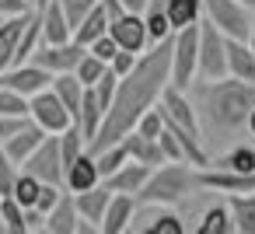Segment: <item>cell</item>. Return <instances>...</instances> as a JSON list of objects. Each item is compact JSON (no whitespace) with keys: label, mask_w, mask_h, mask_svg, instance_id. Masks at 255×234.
<instances>
[{"label":"cell","mask_w":255,"mask_h":234,"mask_svg":"<svg viewBox=\"0 0 255 234\" xmlns=\"http://www.w3.org/2000/svg\"><path fill=\"white\" fill-rule=\"evenodd\" d=\"M171 53H175V35L154 42L147 53H140L136 67L126 77H119V88L105 112V122H102L98 136L88 143L91 154H98L112 143H123V136L129 129H136L140 116L161 102L164 88L171 84Z\"/></svg>","instance_id":"cell-1"},{"label":"cell","mask_w":255,"mask_h":234,"mask_svg":"<svg viewBox=\"0 0 255 234\" xmlns=\"http://www.w3.org/2000/svg\"><path fill=\"white\" fill-rule=\"evenodd\" d=\"M199 105L206 119L217 129H234L245 126L252 109H255V84L238 81V77H220V81H199Z\"/></svg>","instance_id":"cell-2"},{"label":"cell","mask_w":255,"mask_h":234,"mask_svg":"<svg viewBox=\"0 0 255 234\" xmlns=\"http://www.w3.org/2000/svg\"><path fill=\"white\" fill-rule=\"evenodd\" d=\"M196 171L199 168H192L189 161H164V164H157L147 175L143 189L136 192V203L140 206H171V203L185 199L192 189H199Z\"/></svg>","instance_id":"cell-3"},{"label":"cell","mask_w":255,"mask_h":234,"mask_svg":"<svg viewBox=\"0 0 255 234\" xmlns=\"http://www.w3.org/2000/svg\"><path fill=\"white\" fill-rule=\"evenodd\" d=\"M220 77H231L227 35L210 18H203L199 21V81H220Z\"/></svg>","instance_id":"cell-4"},{"label":"cell","mask_w":255,"mask_h":234,"mask_svg":"<svg viewBox=\"0 0 255 234\" xmlns=\"http://www.w3.org/2000/svg\"><path fill=\"white\" fill-rule=\"evenodd\" d=\"M199 77V25L175 32V53H171V84L189 91Z\"/></svg>","instance_id":"cell-5"},{"label":"cell","mask_w":255,"mask_h":234,"mask_svg":"<svg viewBox=\"0 0 255 234\" xmlns=\"http://www.w3.org/2000/svg\"><path fill=\"white\" fill-rule=\"evenodd\" d=\"M203 18H210L227 39H248L255 11L245 7L241 0H203Z\"/></svg>","instance_id":"cell-6"},{"label":"cell","mask_w":255,"mask_h":234,"mask_svg":"<svg viewBox=\"0 0 255 234\" xmlns=\"http://www.w3.org/2000/svg\"><path fill=\"white\" fill-rule=\"evenodd\" d=\"M28 119L39 122L46 133H63L67 126H74V116H70V109L60 102V95L53 91V84H49L46 91H39V95L28 98Z\"/></svg>","instance_id":"cell-7"},{"label":"cell","mask_w":255,"mask_h":234,"mask_svg":"<svg viewBox=\"0 0 255 234\" xmlns=\"http://www.w3.org/2000/svg\"><path fill=\"white\" fill-rule=\"evenodd\" d=\"M157 105H161V112H164V122L178 126V129L189 133L192 140H203V133H199V112H196V105L189 102V95H185L182 88L168 84Z\"/></svg>","instance_id":"cell-8"},{"label":"cell","mask_w":255,"mask_h":234,"mask_svg":"<svg viewBox=\"0 0 255 234\" xmlns=\"http://www.w3.org/2000/svg\"><path fill=\"white\" fill-rule=\"evenodd\" d=\"M25 171H32L35 178H42V182H60L63 185V157H60V133H49L35 150H32V157L21 164Z\"/></svg>","instance_id":"cell-9"},{"label":"cell","mask_w":255,"mask_h":234,"mask_svg":"<svg viewBox=\"0 0 255 234\" xmlns=\"http://www.w3.org/2000/svg\"><path fill=\"white\" fill-rule=\"evenodd\" d=\"M196 182L199 189H213V192H224V196H238V192H255V171H231V168H199L196 171Z\"/></svg>","instance_id":"cell-10"},{"label":"cell","mask_w":255,"mask_h":234,"mask_svg":"<svg viewBox=\"0 0 255 234\" xmlns=\"http://www.w3.org/2000/svg\"><path fill=\"white\" fill-rule=\"evenodd\" d=\"M109 32H112V39L119 42V49H129V53H147V49H150L147 21H143L140 11H123L119 18L109 21Z\"/></svg>","instance_id":"cell-11"},{"label":"cell","mask_w":255,"mask_h":234,"mask_svg":"<svg viewBox=\"0 0 255 234\" xmlns=\"http://www.w3.org/2000/svg\"><path fill=\"white\" fill-rule=\"evenodd\" d=\"M84 53H88V49H84L81 42H74V39H70V42H60V46H49V42H42V46L32 53V63L46 67V70L56 77V74H74Z\"/></svg>","instance_id":"cell-12"},{"label":"cell","mask_w":255,"mask_h":234,"mask_svg":"<svg viewBox=\"0 0 255 234\" xmlns=\"http://www.w3.org/2000/svg\"><path fill=\"white\" fill-rule=\"evenodd\" d=\"M0 84L4 88H14V91H21V95H39V91H46L49 84H53V74L46 70V67H39V63H18V67H7L4 74H0Z\"/></svg>","instance_id":"cell-13"},{"label":"cell","mask_w":255,"mask_h":234,"mask_svg":"<svg viewBox=\"0 0 255 234\" xmlns=\"http://www.w3.org/2000/svg\"><path fill=\"white\" fill-rule=\"evenodd\" d=\"M74 203H77V213H81V220H88V224H95V227L102 231L105 210H109V203H112V189H109L105 182H98L95 189L74 192Z\"/></svg>","instance_id":"cell-14"},{"label":"cell","mask_w":255,"mask_h":234,"mask_svg":"<svg viewBox=\"0 0 255 234\" xmlns=\"http://www.w3.org/2000/svg\"><path fill=\"white\" fill-rule=\"evenodd\" d=\"M39 14H42V42L60 46V42L74 39V25L67 21V11H63L60 0H49L46 7H39Z\"/></svg>","instance_id":"cell-15"},{"label":"cell","mask_w":255,"mask_h":234,"mask_svg":"<svg viewBox=\"0 0 255 234\" xmlns=\"http://www.w3.org/2000/svg\"><path fill=\"white\" fill-rule=\"evenodd\" d=\"M136 217V196H129V192H112V203H109V210H105V220H102V234H123V231H129L133 220Z\"/></svg>","instance_id":"cell-16"},{"label":"cell","mask_w":255,"mask_h":234,"mask_svg":"<svg viewBox=\"0 0 255 234\" xmlns=\"http://www.w3.org/2000/svg\"><path fill=\"white\" fill-rule=\"evenodd\" d=\"M28 18H32V11L0 21V74L7 67H14V53H18V42H21L25 28H28Z\"/></svg>","instance_id":"cell-17"},{"label":"cell","mask_w":255,"mask_h":234,"mask_svg":"<svg viewBox=\"0 0 255 234\" xmlns=\"http://www.w3.org/2000/svg\"><path fill=\"white\" fill-rule=\"evenodd\" d=\"M102 182V171H98V161H95V154L91 150H84L67 171H63V185L70 189V192H84V189H95Z\"/></svg>","instance_id":"cell-18"},{"label":"cell","mask_w":255,"mask_h":234,"mask_svg":"<svg viewBox=\"0 0 255 234\" xmlns=\"http://www.w3.org/2000/svg\"><path fill=\"white\" fill-rule=\"evenodd\" d=\"M77 224H81V213H77L74 192L67 189V192L60 196V203L46 213V231H49V234H77Z\"/></svg>","instance_id":"cell-19"},{"label":"cell","mask_w":255,"mask_h":234,"mask_svg":"<svg viewBox=\"0 0 255 234\" xmlns=\"http://www.w3.org/2000/svg\"><path fill=\"white\" fill-rule=\"evenodd\" d=\"M46 136H49V133H46L39 122H32V119H28V122H25V126H21V129H18L11 140H7V143H0V147H4V150H7V154H11L18 164H25V161L32 157V150H35V147H39Z\"/></svg>","instance_id":"cell-20"},{"label":"cell","mask_w":255,"mask_h":234,"mask_svg":"<svg viewBox=\"0 0 255 234\" xmlns=\"http://www.w3.org/2000/svg\"><path fill=\"white\" fill-rule=\"evenodd\" d=\"M154 168L150 164H140V161H126L119 171H112L109 178H102L112 192H129V196H136L140 189H143V182H147V175H150Z\"/></svg>","instance_id":"cell-21"},{"label":"cell","mask_w":255,"mask_h":234,"mask_svg":"<svg viewBox=\"0 0 255 234\" xmlns=\"http://www.w3.org/2000/svg\"><path fill=\"white\" fill-rule=\"evenodd\" d=\"M123 147H126L129 161H140V164H150V168L164 164V150H161V143L150 140V136H143V133H136V129H129V133L123 136Z\"/></svg>","instance_id":"cell-22"},{"label":"cell","mask_w":255,"mask_h":234,"mask_svg":"<svg viewBox=\"0 0 255 234\" xmlns=\"http://www.w3.org/2000/svg\"><path fill=\"white\" fill-rule=\"evenodd\" d=\"M227 67H231V77L255 84V53L248 39H227Z\"/></svg>","instance_id":"cell-23"},{"label":"cell","mask_w":255,"mask_h":234,"mask_svg":"<svg viewBox=\"0 0 255 234\" xmlns=\"http://www.w3.org/2000/svg\"><path fill=\"white\" fill-rule=\"evenodd\" d=\"M105 105H102V98H98V91L95 88H84V102H81V116H77V126L84 129V136H88V143L98 136V129H102V122H105Z\"/></svg>","instance_id":"cell-24"},{"label":"cell","mask_w":255,"mask_h":234,"mask_svg":"<svg viewBox=\"0 0 255 234\" xmlns=\"http://www.w3.org/2000/svg\"><path fill=\"white\" fill-rule=\"evenodd\" d=\"M53 91L60 95V102L70 109V116H74V122H77L81 102H84V81H81L77 74H56V77H53Z\"/></svg>","instance_id":"cell-25"},{"label":"cell","mask_w":255,"mask_h":234,"mask_svg":"<svg viewBox=\"0 0 255 234\" xmlns=\"http://www.w3.org/2000/svg\"><path fill=\"white\" fill-rule=\"evenodd\" d=\"M231 217H234V231L238 234H255V192H238L227 196Z\"/></svg>","instance_id":"cell-26"},{"label":"cell","mask_w":255,"mask_h":234,"mask_svg":"<svg viewBox=\"0 0 255 234\" xmlns=\"http://www.w3.org/2000/svg\"><path fill=\"white\" fill-rule=\"evenodd\" d=\"M168 21L171 28H189V25H199L203 21V0H168Z\"/></svg>","instance_id":"cell-27"},{"label":"cell","mask_w":255,"mask_h":234,"mask_svg":"<svg viewBox=\"0 0 255 234\" xmlns=\"http://www.w3.org/2000/svg\"><path fill=\"white\" fill-rule=\"evenodd\" d=\"M105 32H109V14H105V7L98 4V7H95V11H91V14L81 21V25H77V32H74V42H81V46L88 49V46H91L95 39H102Z\"/></svg>","instance_id":"cell-28"},{"label":"cell","mask_w":255,"mask_h":234,"mask_svg":"<svg viewBox=\"0 0 255 234\" xmlns=\"http://www.w3.org/2000/svg\"><path fill=\"white\" fill-rule=\"evenodd\" d=\"M231 231H234V217H231V206H227V203L210 206V210L203 213L199 227H196V234H231Z\"/></svg>","instance_id":"cell-29"},{"label":"cell","mask_w":255,"mask_h":234,"mask_svg":"<svg viewBox=\"0 0 255 234\" xmlns=\"http://www.w3.org/2000/svg\"><path fill=\"white\" fill-rule=\"evenodd\" d=\"M0 217H4L7 234H28V217H25V206H21L14 196H0Z\"/></svg>","instance_id":"cell-30"},{"label":"cell","mask_w":255,"mask_h":234,"mask_svg":"<svg viewBox=\"0 0 255 234\" xmlns=\"http://www.w3.org/2000/svg\"><path fill=\"white\" fill-rule=\"evenodd\" d=\"M39 192H42V178H35L32 171H25V168H21V175H18L14 192H11V196L28 210V206H35V203H39Z\"/></svg>","instance_id":"cell-31"},{"label":"cell","mask_w":255,"mask_h":234,"mask_svg":"<svg viewBox=\"0 0 255 234\" xmlns=\"http://www.w3.org/2000/svg\"><path fill=\"white\" fill-rule=\"evenodd\" d=\"M143 21H147L150 46H154V42H161V39H168V35H175V28H171V21H168V11H164V7H147V11H143Z\"/></svg>","instance_id":"cell-32"},{"label":"cell","mask_w":255,"mask_h":234,"mask_svg":"<svg viewBox=\"0 0 255 234\" xmlns=\"http://www.w3.org/2000/svg\"><path fill=\"white\" fill-rule=\"evenodd\" d=\"M105 70H109V63H105L102 56H95V53L88 49V53L81 56V63H77V70H74V74H77V77L84 81V88H95V84L102 81V74H105Z\"/></svg>","instance_id":"cell-33"},{"label":"cell","mask_w":255,"mask_h":234,"mask_svg":"<svg viewBox=\"0 0 255 234\" xmlns=\"http://www.w3.org/2000/svg\"><path fill=\"white\" fill-rule=\"evenodd\" d=\"M95 161H98V171H102V178H109L112 171H119V168L129 161V154H126V147H123V143H112V147L98 150V154H95Z\"/></svg>","instance_id":"cell-34"},{"label":"cell","mask_w":255,"mask_h":234,"mask_svg":"<svg viewBox=\"0 0 255 234\" xmlns=\"http://www.w3.org/2000/svg\"><path fill=\"white\" fill-rule=\"evenodd\" d=\"M217 168H231V171H255V147H234V150H227L220 161H217Z\"/></svg>","instance_id":"cell-35"},{"label":"cell","mask_w":255,"mask_h":234,"mask_svg":"<svg viewBox=\"0 0 255 234\" xmlns=\"http://www.w3.org/2000/svg\"><path fill=\"white\" fill-rule=\"evenodd\" d=\"M0 116H28V95L0 84Z\"/></svg>","instance_id":"cell-36"},{"label":"cell","mask_w":255,"mask_h":234,"mask_svg":"<svg viewBox=\"0 0 255 234\" xmlns=\"http://www.w3.org/2000/svg\"><path fill=\"white\" fill-rule=\"evenodd\" d=\"M18 175H21V164H18L4 147H0V196H11V192H14Z\"/></svg>","instance_id":"cell-37"},{"label":"cell","mask_w":255,"mask_h":234,"mask_svg":"<svg viewBox=\"0 0 255 234\" xmlns=\"http://www.w3.org/2000/svg\"><path fill=\"white\" fill-rule=\"evenodd\" d=\"M161 129H164V112H161V105H154V109H147V112L140 116L136 133H143V136L157 140V136H161Z\"/></svg>","instance_id":"cell-38"},{"label":"cell","mask_w":255,"mask_h":234,"mask_svg":"<svg viewBox=\"0 0 255 234\" xmlns=\"http://www.w3.org/2000/svg\"><path fill=\"white\" fill-rule=\"evenodd\" d=\"M147 234H185V224H182V217H178V213L164 210V213H157V217H154V224L147 227Z\"/></svg>","instance_id":"cell-39"},{"label":"cell","mask_w":255,"mask_h":234,"mask_svg":"<svg viewBox=\"0 0 255 234\" xmlns=\"http://www.w3.org/2000/svg\"><path fill=\"white\" fill-rule=\"evenodd\" d=\"M60 4H63V11H67V21L74 25V32H77V25L102 4V0H60Z\"/></svg>","instance_id":"cell-40"},{"label":"cell","mask_w":255,"mask_h":234,"mask_svg":"<svg viewBox=\"0 0 255 234\" xmlns=\"http://www.w3.org/2000/svg\"><path fill=\"white\" fill-rule=\"evenodd\" d=\"M116 88H119V74L109 67V70L102 74V81L95 84V91H98V98H102V105H105V109L112 105V98H116Z\"/></svg>","instance_id":"cell-41"},{"label":"cell","mask_w":255,"mask_h":234,"mask_svg":"<svg viewBox=\"0 0 255 234\" xmlns=\"http://www.w3.org/2000/svg\"><path fill=\"white\" fill-rule=\"evenodd\" d=\"M88 49H91V53H95V56H102V60H105V63H112V56H116V53H119V42H116V39H112V32H105V35H102V39H95V42H91V46H88Z\"/></svg>","instance_id":"cell-42"},{"label":"cell","mask_w":255,"mask_h":234,"mask_svg":"<svg viewBox=\"0 0 255 234\" xmlns=\"http://www.w3.org/2000/svg\"><path fill=\"white\" fill-rule=\"evenodd\" d=\"M136 60H140V53H129V49H119V53L112 56V63H109V67H112V70H116L119 77H126V74H129V70L136 67Z\"/></svg>","instance_id":"cell-43"},{"label":"cell","mask_w":255,"mask_h":234,"mask_svg":"<svg viewBox=\"0 0 255 234\" xmlns=\"http://www.w3.org/2000/svg\"><path fill=\"white\" fill-rule=\"evenodd\" d=\"M35 11V0H0V18H14Z\"/></svg>","instance_id":"cell-44"},{"label":"cell","mask_w":255,"mask_h":234,"mask_svg":"<svg viewBox=\"0 0 255 234\" xmlns=\"http://www.w3.org/2000/svg\"><path fill=\"white\" fill-rule=\"evenodd\" d=\"M25 122H28V116H0V143H7Z\"/></svg>","instance_id":"cell-45"},{"label":"cell","mask_w":255,"mask_h":234,"mask_svg":"<svg viewBox=\"0 0 255 234\" xmlns=\"http://www.w3.org/2000/svg\"><path fill=\"white\" fill-rule=\"evenodd\" d=\"M119 4H123L126 11H140V14H143V11H147V4H150V0H119Z\"/></svg>","instance_id":"cell-46"},{"label":"cell","mask_w":255,"mask_h":234,"mask_svg":"<svg viewBox=\"0 0 255 234\" xmlns=\"http://www.w3.org/2000/svg\"><path fill=\"white\" fill-rule=\"evenodd\" d=\"M248 129H252V136H255V109H252V116H248V122H245Z\"/></svg>","instance_id":"cell-47"},{"label":"cell","mask_w":255,"mask_h":234,"mask_svg":"<svg viewBox=\"0 0 255 234\" xmlns=\"http://www.w3.org/2000/svg\"><path fill=\"white\" fill-rule=\"evenodd\" d=\"M248 46H252V53H255V21H252V35H248Z\"/></svg>","instance_id":"cell-48"},{"label":"cell","mask_w":255,"mask_h":234,"mask_svg":"<svg viewBox=\"0 0 255 234\" xmlns=\"http://www.w3.org/2000/svg\"><path fill=\"white\" fill-rule=\"evenodd\" d=\"M241 4H245V7H252V11H255V0H241Z\"/></svg>","instance_id":"cell-49"},{"label":"cell","mask_w":255,"mask_h":234,"mask_svg":"<svg viewBox=\"0 0 255 234\" xmlns=\"http://www.w3.org/2000/svg\"><path fill=\"white\" fill-rule=\"evenodd\" d=\"M0 234H7V227H4V217H0Z\"/></svg>","instance_id":"cell-50"},{"label":"cell","mask_w":255,"mask_h":234,"mask_svg":"<svg viewBox=\"0 0 255 234\" xmlns=\"http://www.w3.org/2000/svg\"><path fill=\"white\" fill-rule=\"evenodd\" d=\"M46 4H49V0H35V7H46Z\"/></svg>","instance_id":"cell-51"}]
</instances>
